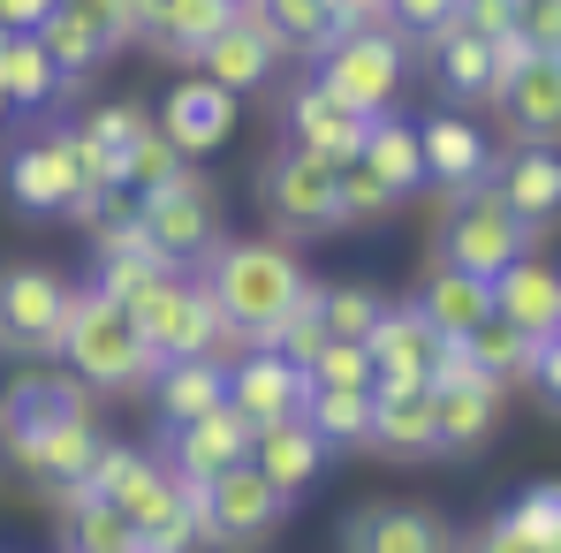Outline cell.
Returning <instances> with one entry per match:
<instances>
[{
	"instance_id": "obj_31",
	"label": "cell",
	"mask_w": 561,
	"mask_h": 553,
	"mask_svg": "<svg viewBox=\"0 0 561 553\" xmlns=\"http://www.w3.org/2000/svg\"><path fill=\"white\" fill-rule=\"evenodd\" d=\"M417 311H425V326L440 334V342H463L470 326L493 311V280L463 274V266H433V274L417 280V296H410Z\"/></svg>"
},
{
	"instance_id": "obj_13",
	"label": "cell",
	"mask_w": 561,
	"mask_h": 553,
	"mask_svg": "<svg viewBox=\"0 0 561 553\" xmlns=\"http://www.w3.org/2000/svg\"><path fill=\"white\" fill-rule=\"evenodd\" d=\"M304 394H311V379L304 365H288L280 349H243V357H228V410L259 433V425H280V417H304Z\"/></svg>"
},
{
	"instance_id": "obj_16",
	"label": "cell",
	"mask_w": 561,
	"mask_h": 553,
	"mask_svg": "<svg viewBox=\"0 0 561 553\" xmlns=\"http://www.w3.org/2000/svg\"><path fill=\"white\" fill-rule=\"evenodd\" d=\"M417 160H425V183H440L448 197L493 183V145H485V129L470 114H456V106L433 114V122H417Z\"/></svg>"
},
{
	"instance_id": "obj_38",
	"label": "cell",
	"mask_w": 561,
	"mask_h": 553,
	"mask_svg": "<svg viewBox=\"0 0 561 553\" xmlns=\"http://www.w3.org/2000/svg\"><path fill=\"white\" fill-rule=\"evenodd\" d=\"M38 46H46V54H54V69H61V77H69V84H84V77H92L99 61H106V54H114V46H106V38H99L92 23H84V15H69V8H54V15H46V23H38Z\"/></svg>"
},
{
	"instance_id": "obj_10",
	"label": "cell",
	"mask_w": 561,
	"mask_h": 553,
	"mask_svg": "<svg viewBox=\"0 0 561 553\" xmlns=\"http://www.w3.org/2000/svg\"><path fill=\"white\" fill-rule=\"evenodd\" d=\"M137 220H145V243H152L175 274H190L197 258H213V251H220V189L205 183L197 168H190L183 183L137 197Z\"/></svg>"
},
{
	"instance_id": "obj_4",
	"label": "cell",
	"mask_w": 561,
	"mask_h": 553,
	"mask_svg": "<svg viewBox=\"0 0 561 553\" xmlns=\"http://www.w3.org/2000/svg\"><path fill=\"white\" fill-rule=\"evenodd\" d=\"M288 493H274L251 462L220 470L213 485H197V546H220V553H259L288 523Z\"/></svg>"
},
{
	"instance_id": "obj_47",
	"label": "cell",
	"mask_w": 561,
	"mask_h": 553,
	"mask_svg": "<svg viewBox=\"0 0 561 553\" xmlns=\"http://www.w3.org/2000/svg\"><path fill=\"white\" fill-rule=\"evenodd\" d=\"M516 38L531 54H561V0H516Z\"/></svg>"
},
{
	"instance_id": "obj_37",
	"label": "cell",
	"mask_w": 561,
	"mask_h": 553,
	"mask_svg": "<svg viewBox=\"0 0 561 553\" xmlns=\"http://www.w3.org/2000/svg\"><path fill=\"white\" fill-rule=\"evenodd\" d=\"M168 274H175V266H168L152 243H137V251H92V288L106 296V303H122V311H129L152 280H168Z\"/></svg>"
},
{
	"instance_id": "obj_32",
	"label": "cell",
	"mask_w": 561,
	"mask_h": 553,
	"mask_svg": "<svg viewBox=\"0 0 561 553\" xmlns=\"http://www.w3.org/2000/svg\"><path fill=\"white\" fill-rule=\"evenodd\" d=\"M357 160H365V168H373L394 197H410V189L425 183V160H417V122H402V114H373V122H365Z\"/></svg>"
},
{
	"instance_id": "obj_6",
	"label": "cell",
	"mask_w": 561,
	"mask_h": 553,
	"mask_svg": "<svg viewBox=\"0 0 561 553\" xmlns=\"http://www.w3.org/2000/svg\"><path fill=\"white\" fill-rule=\"evenodd\" d=\"M516 258H531V228L501 205V189L493 183L456 189V205L440 220V266H463V274L493 280V274H508Z\"/></svg>"
},
{
	"instance_id": "obj_21",
	"label": "cell",
	"mask_w": 561,
	"mask_h": 553,
	"mask_svg": "<svg viewBox=\"0 0 561 553\" xmlns=\"http://www.w3.org/2000/svg\"><path fill=\"white\" fill-rule=\"evenodd\" d=\"M493 189H501V205L539 235V228H554L561 220V152L554 145H516L508 160H493Z\"/></svg>"
},
{
	"instance_id": "obj_20",
	"label": "cell",
	"mask_w": 561,
	"mask_h": 553,
	"mask_svg": "<svg viewBox=\"0 0 561 553\" xmlns=\"http://www.w3.org/2000/svg\"><path fill=\"white\" fill-rule=\"evenodd\" d=\"M501 402H508V387H493V379H456V387H433V448L440 456H478L493 433H501Z\"/></svg>"
},
{
	"instance_id": "obj_42",
	"label": "cell",
	"mask_w": 561,
	"mask_h": 553,
	"mask_svg": "<svg viewBox=\"0 0 561 553\" xmlns=\"http://www.w3.org/2000/svg\"><path fill=\"white\" fill-rule=\"evenodd\" d=\"M501 516H508V523H516V531H524L539 553H554V546H561V477H547V485H524V493H516Z\"/></svg>"
},
{
	"instance_id": "obj_44",
	"label": "cell",
	"mask_w": 561,
	"mask_h": 553,
	"mask_svg": "<svg viewBox=\"0 0 561 553\" xmlns=\"http://www.w3.org/2000/svg\"><path fill=\"white\" fill-rule=\"evenodd\" d=\"M77 129H84V137H99V145H114V152H129V145L152 129V114H145L137 99H114V106H92Z\"/></svg>"
},
{
	"instance_id": "obj_18",
	"label": "cell",
	"mask_w": 561,
	"mask_h": 553,
	"mask_svg": "<svg viewBox=\"0 0 561 553\" xmlns=\"http://www.w3.org/2000/svg\"><path fill=\"white\" fill-rule=\"evenodd\" d=\"M448 342L425 326V311L417 303H379L373 334H365V357H373V387H402V379H425L433 357H440Z\"/></svg>"
},
{
	"instance_id": "obj_53",
	"label": "cell",
	"mask_w": 561,
	"mask_h": 553,
	"mask_svg": "<svg viewBox=\"0 0 561 553\" xmlns=\"http://www.w3.org/2000/svg\"><path fill=\"white\" fill-rule=\"evenodd\" d=\"M554 61H561V54H554Z\"/></svg>"
},
{
	"instance_id": "obj_9",
	"label": "cell",
	"mask_w": 561,
	"mask_h": 553,
	"mask_svg": "<svg viewBox=\"0 0 561 553\" xmlns=\"http://www.w3.org/2000/svg\"><path fill=\"white\" fill-rule=\"evenodd\" d=\"M319 61V84L334 99H350L365 122L373 114H394V99H402V69H410V54H402V38L373 23V31H342L334 46H319L311 54Z\"/></svg>"
},
{
	"instance_id": "obj_30",
	"label": "cell",
	"mask_w": 561,
	"mask_h": 553,
	"mask_svg": "<svg viewBox=\"0 0 561 553\" xmlns=\"http://www.w3.org/2000/svg\"><path fill=\"white\" fill-rule=\"evenodd\" d=\"M220 402H228V357H183V365L152 371V417L168 433L205 417V410H220Z\"/></svg>"
},
{
	"instance_id": "obj_45",
	"label": "cell",
	"mask_w": 561,
	"mask_h": 553,
	"mask_svg": "<svg viewBox=\"0 0 561 553\" xmlns=\"http://www.w3.org/2000/svg\"><path fill=\"white\" fill-rule=\"evenodd\" d=\"M69 15H84L106 46H129L137 31H145V0H61Z\"/></svg>"
},
{
	"instance_id": "obj_1",
	"label": "cell",
	"mask_w": 561,
	"mask_h": 553,
	"mask_svg": "<svg viewBox=\"0 0 561 553\" xmlns=\"http://www.w3.org/2000/svg\"><path fill=\"white\" fill-rule=\"evenodd\" d=\"M205 296H213L228 342L274 349V334L288 326V311L311 296V274H304V258H296L280 235H266V243H220V251H213Z\"/></svg>"
},
{
	"instance_id": "obj_41",
	"label": "cell",
	"mask_w": 561,
	"mask_h": 553,
	"mask_svg": "<svg viewBox=\"0 0 561 553\" xmlns=\"http://www.w3.org/2000/svg\"><path fill=\"white\" fill-rule=\"evenodd\" d=\"M334 205H342V228H373V220H387L402 197L379 183L365 160H342V175H334Z\"/></svg>"
},
{
	"instance_id": "obj_19",
	"label": "cell",
	"mask_w": 561,
	"mask_h": 553,
	"mask_svg": "<svg viewBox=\"0 0 561 553\" xmlns=\"http://www.w3.org/2000/svg\"><path fill=\"white\" fill-rule=\"evenodd\" d=\"M288 145H304V152H319V160H357V145H365V114L350 106V99H334L319 77H304L296 92H288Z\"/></svg>"
},
{
	"instance_id": "obj_50",
	"label": "cell",
	"mask_w": 561,
	"mask_h": 553,
	"mask_svg": "<svg viewBox=\"0 0 561 553\" xmlns=\"http://www.w3.org/2000/svg\"><path fill=\"white\" fill-rule=\"evenodd\" d=\"M61 0H0V31H38Z\"/></svg>"
},
{
	"instance_id": "obj_28",
	"label": "cell",
	"mask_w": 561,
	"mask_h": 553,
	"mask_svg": "<svg viewBox=\"0 0 561 553\" xmlns=\"http://www.w3.org/2000/svg\"><path fill=\"white\" fill-rule=\"evenodd\" d=\"M433 84L448 106H485V99L501 92V61H493V38H478L463 23H448L440 38H433Z\"/></svg>"
},
{
	"instance_id": "obj_23",
	"label": "cell",
	"mask_w": 561,
	"mask_h": 553,
	"mask_svg": "<svg viewBox=\"0 0 561 553\" xmlns=\"http://www.w3.org/2000/svg\"><path fill=\"white\" fill-rule=\"evenodd\" d=\"M493 106L508 114V129H516L524 145H561V61L554 54H531L524 69L501 77Z\"/></svg>"
},
{
	"instance_id": "obj_36",
	"label": "cell",
	"mask_w": 561,
	"mask_h": 553,
	"mask_svg": "<svg viewBox=\"0 0 561 553\" xmlns=\"http://www.w3.org/2000/svg\"><path fill=\"white\" fill-rule=\"evenodd\" d=\"M456 349H463L470 371H485L493 387H516V379H524V365H531V342H524V334H516V326H508L501 311H485V319L470 326Z\"/></svg>"
},
{
	"instance_id": "obj_48",
	"label": "cell",
	"mask_w": 561,
	"mask_h": 553,
	"mask_svg": "<svg viewBox=\"0 0 561 553\" xmlns=\"http://www.w3.org/2000/svg\"><path fill=\"white\" fill-rule=\"evenodd\" d=\"M524 379L539 387V402H547V410H561V334L531 342V365H524Z\"/></svg>"
},
{
	"instance_id": "obj_15",
	"label": "cell",
	"mask_w": 561,
	"mask_h": 553,
	"mask_svg": "<svg viewBox=\"0 0 561 553\" xmlns=\"http://www.w3.org/2000/svg\"><path fill=\"white\" fill-rule=\"evenodd\" d=\"M168 470L183 477V485H213L220 470H236V462H251V425L220 402V410H205V417H190L168 433Z\"/></svg>"
},
{
	"instance_id": "obj_17",
	"label": "cell",
	"mask_w": 561,
	"mask_h": 553,
	"mask_svg": "<svg viewBox=\"0 0 561 553\" xmlns=\"http://www.w3.org/2000/svg\"><path fill=\"white\" fill-rule=\"evenodd\" d=\"M342 553H456V531L433 508H402V500H365L342 523Z\"/></svg>"
},
{
	"instance_id": "obj_27",
	"label": "cell",
	"mask_w": 561,
	"mask_h": 553,
	"mask_svg": "<svg viewBox=\"0 0 561 553\" xmlns=\"http://www.w3.org/2000/svg\"><path fill=\"white\" fill-rule=\"evenodd\" d=\"M69 92L77 84L54 69V54L38 46V31H0V99L15 114H46V106H61Z\"/></svg>"
},
{
	"instance_id": "obj_7",
	"label": "cell",
	"mask_w": 561,
	"mask_h": 553,
	"mask_svg": "<svg viewBox=\"0 0 561 553\" xmlns=\"http://www.w3.org/2000/svg\"><path fill=\"white\" fill-rule=\"evenodd\" d=\"M334 160L304 152V145H280L274 160L259 168V205L280 228V243H304V235H334L342 228V205H334Z\"/></svg>"
},
{
	"instance_id": "obj_26",
	"label": "cell",
	"mask_w": 561,
	"mask_h": 553,
	"mask_svg": "<svg viewBox=\"0 0 561 553\" xmlns=\"http://www.w3.org/2000/svg\"><path fill=\"white\" fill-rule=\"evenodd\" d=\"M99 456H106V433H99L92 417H84V425H54V433L38 440V456L23 462V477L46 485L54 500H77V493H92Z\"/></svg>"
},
{
	"instance_id": "obj_40",
	"label": "cell",
	"mask_w": 561,
	"mask_h": 553,
	"mask_svg": "<svg viewBox=\"0 0 561 553\" xmlns=\"http://www.w3.org/2000/svg\"><path fill=\"white\" fill-rule=\"evenodd\" d=\"M379 288H365V280H342V288H319V319H327V342H365L379 319Z\"/></svg>"
},
{
	"instance_id": "obj_12",
	"label": "cell",
	"mask_w": 561,
	"mask_h": 553,
	"mask_svg": "<svg viewBox=\"0 0 561 553\" xmlns=\"http://www.w3.org/2000/svg\"><path fill=\"white\" fill-rule=\"evenodd\" d=\"M274 69H280V46H274V31H266V15L259 8H236L220 31H213V46L197 54V77L205 84H220V92H266L274 84Z\"/></svg>"
},
{
	"instance_id": "obj_2",
	"label": "cell",
	"mask_w": 561,
	"mask_h": 553,
	"mask_svg": "<svg viewBox=\"0 0 561 553\" xmlns=\"http://www.w3.org/2000/svg\"><path fill=\"white\" fill-rule=\"evenodd\" d=\"M54 357L77 371L92 394H137L160 371L152 349H145V334H137V319L122 303H106L99 288H77L69 296V319H61V349Z\"/></svg>"
},
{
	"instance_id": "obj_35",
	"label": "cell",
	"mask_w": 561,
	"mask_h": 553,
	"mask_svg": "<svg viewBox=\"0 0 561 553\" xmlns=\"http://www.w3.org/2000/svg\"><path fill=\"white\" fill-rule=\"evenodd\" d=\"M304 425L327 440V456H334V448H365V433H373V394L311 387V394H304Z\"/></svg>"
},
{
	"instance_id": "obj_5",
	"label": "cell",
	"mask_w": 561,
	"mask_h": 553,
	"mask_svg": "<svg viewBox=\"0 0 561 553\" xmlns=\"http://www.w3.org/2000/svg\"><path fill=\"white\" fill-rule=\"evenodd\" d=\"M0 189L23 220H77L84 212V168L69 152V129H46V137H15L0 152Z\"/></svg>"
},
{
	"instance_id": "obj_25",
	"label": "cell",
	"mask_w": 561,
	"mask_h": 553,
	"mask_svg": "<svg viewBox=\"0 0 561 553\" xmlns=\"http://www.w3.org/2000/svg\"><path fill=\"white\" fill-rule=\"evenodd\" d=\"M493 311H501L524 342L561 334V274L547 258H516L508 274H493Z\"/></svg>"
},
{
	"instance_id": "obj_11",
	"label": "cell",
	"mask_w": 561,
	"mask_h": 553,
	"mask_svg": "<svg viewBox=\"0 0 561 553\" xmlns=\"http://www.w3.org/2000/svg\"><path fill=\"white\" fill-rule=\"evenodd\" d=\"M69 280L54 266H0V349L23 365H46L61 349V319H69Z\"/></svg>"
},
{
	"instance_id": "obj_34",
	"label": "cell",
	"mask_w": 561,
	"mask_h": 553,
	"mask_svg": "<svg viewBox=\"0 0 561 553\" xmlns=\"http://www.w3.org/2000/svg\"><path fill=\"white\" fill-rule=\"evenodd\" d=\"M251 8L266 15V31H274L280 54H319V46H334V38H342L334 0H251Z\"/></svg>"
},
{
	"instance_id": "obj_14",
	"label": "cell",
	"mask_w": 561,
	"mask_h": 553,
	"mask_svg": "<svg viewBox=\"0 0 561 553\" xmlns=\"http://www.w3.org/2000/svg\"><path fill=\"white\" fill-rule=\"evenodd\" d=\"M160 137L183 152V160H213L228 137H236V92L205 84V77H183L175 92L160 99Z\"/></svg>"
},
{
	"instance_id": "obj_8",
	"label": "cell",
	"mask_w": 561,
	"mask_h": 553,
	"mask_svg": "<svg viewBox=\"0 0 561 553\" xmlns=\"http://www.w3.org/2000/svg\"><path fill=\"white\" fill-rule=\"evenodd\" d=\"M129 319H137V334H145V349H152V365H183V357H213L220 342H228V326H220V311H213V296H205V280H152L137 303H129Z\"/></svg>"
},
{
	"instance_id": "obj_51",
	"label": "cell",
	"mask_w": 561,
	"mask_h": 553,
	"mask_svg": "<svg viewBox=\"0 0 561 553\" xmlns=\"http://www.w3.org/2000/svg\"><path fill=\"white\" fill-rule=\"evenodd\" d=\"M8 122H15V106H8V99H0V129H8Z\"/></svg>"
},
{
	"instance_id": "obj_49",
	"label": "cell",
	"mask_w": 561,
	"mask_h": 553,
	"mask_svg": "<svg viewBox=\"0 0 561 553\" xmlns=\"http://www.w3.org/2000/svg\"><path fill=\"white\" fill-rule=\"evenodd\" d=\"M456 553H539V546H531V539H524L508 516H493V523H485V531H470Z\"/></svg>"
},
{
	"instance_id": "obj_39",
	"label": "cell",
	"mask_w": 561,
	"mask_h": 553,
	"mask_svg": "<svg viewBox=\"0 0 561 553\" xmlns=\"http://www.w3.org/2000/svg\"><path fill=\"white\" fill-rule=\"evenodd\" d=\"M190 168H197V160H183V152H175V145L160 137V122H152V129H145V137H137L129 152H122V189H129V197H152V189L183 183Z\"/></svg>"
},
{
	"instance_id": "obj_43",
	"label": "cell",
	"mask_w": 561,
	"mask_h": 553,
	"mask_svg": "<svg viewBox=\"0 0 561 553\" xmlns=\"http://www.w3.org/2000/svg\"><path fill=\"white\" fill-rule=\"evenodd\" d=\"M311 387H350V394H373V357H365V342H327L311 365H304Z\"/></svg>"
},
{
	"instance_id": "obj_22",
	"label": "cell",
	"mask_w": 561,
	"mask_h": 553,
	"mask_svg": "<svg viewBox=\"0 0 561 553\" xmlns=\"http://www.w3.org/2000/svg\"><path fill=\"white\" fill-rule=\"evenodd\" d=\"M365 448H379V456H394V462L440 456V448H433V387H425V379L373 387V433H365Z\"/></svg>"
},
{
	"instance_id": "obj_29",
	"label": "cell",
	"mask_w": 561,
	"mask_h": 553,
	"mask_svg": "<svg viewBox=\"0 0 561 553\" xmlns=\"http://www.w3.org/2000/svg\"><path fill=\"white\" fill-rule=\"evenodd\" d=\"M228 15H236L228 0H145V31H137V38H145L152 54L197 69V54L213 46V31H220Z\"/></svg>"
},
{
	"instance_id": "obj_46",
	"label": "cell",
	"mask_w": 561,
	"mask_h": 553,
	"mask_svg": "<svg viewBox=\"0 0 561 553\" xmlns=\"http://www.w3.org/2000/svg\"><path fill=\"white\" fill-rule=\"evenodd\" d=\"M448 23H456V0H387V31L394 38H425L433 46Z\"/></svg>"
},
{
	"instance_id": "obj_24",
	"label": "cell",
	"mask_w": 561,
	"mask_h": 553,
	"mask_svg": "<svg viewBox=\"0 0 561 553\" xmlns=\"http://www.w3.org/2000/svg\"><path fill=\"white\" fill-rule=\"evenodd\" d=\"M251 470L274 485V493H311L319 485V470H327V440L304 425V417H280V425H259L251 433Z\"/></svg>"
},
{
	"instance_id": "obj_3",
	"label": "cell",
	"mask_w": 561,
	"mask_h": 553,
	"mask_svg": "<svg viewBox=\"0 0 561 553\" xmlns=\"http://www.w3.org/2000/svg\"><path fill=\"white\" fill-rule=\"evenodd\" d=\"M92 410H99V394L69 365L15 371V379H8V394H0V462H15V470H23L54 425H84Z\"/></svg>"
},
{
	"instance_id": "obj_33",
	"label": "cell",
	"mask_w": 561,
	"mask_h": 553,
	"mask_svg": "<svg viewBox=\"0 0 561 553\" xmlns=\"http://www.w3.org/2000/svg\"><path fill=\"white\" fill-rule=\"evenodd\" d=\"M61 546L69 553H137V523L114 500L77 493V500H61Z\"/></svg>"
},
{
	"instance_id": "obj_52",
	"label": "cell",
	"mask_w": 561,
	"mask_h": 553,
	"mask_svg": "<svg viewBox=\"0 0 561 553\" xmlns=\"http://www.w3.org/2000/svg\"><path fill=\"white\" fill-rule=\"evenodd\" d=\"M228 8H251V0H228Z\"/></svg>"
}]
</instances>
